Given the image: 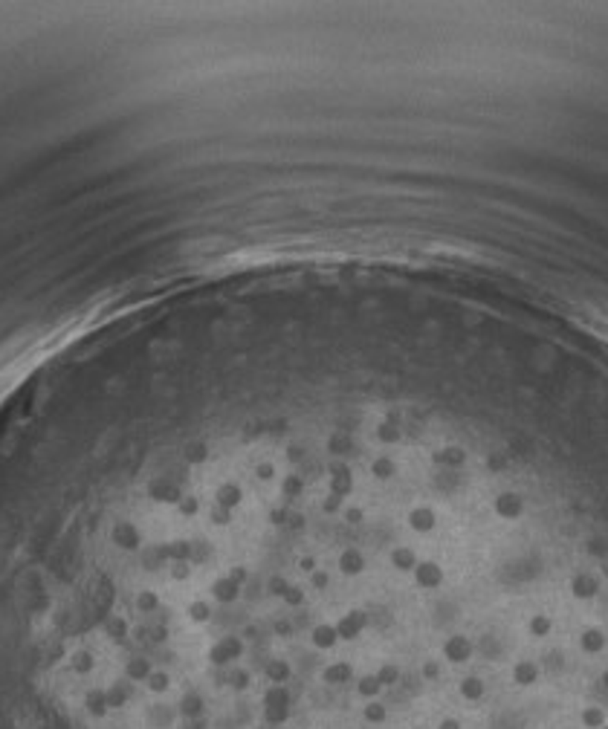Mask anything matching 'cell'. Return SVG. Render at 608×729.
Wrapping results in <instances>:
<instances>
[{
	"label": "cell",
	"instance_id": "obj_2",
	"mask_svg": "<svg viewBox=\"0 0 608 729\" xmlns=\"http://www.w3.org/2000/svg\"><path fill=\"white\" fill-rule=\"evenodd\" d=\"M458 692H460V697H464V700L478 703V700L486 695V683H484L478 674H467V677L458 683Z\"/></svg>",
	"mask_w": 608,
	"mask_h": 729
},
{
	"label": "cell",
	"instance_id": "obj_5",
	"mask_svg": "<svg viewBox=\"0 0 608 729\" xmlns=\"http://www.w3.org/2000/svg\"><path fill=\"white\" fill-rule=\"evenodd\" d=\"M437 729H464V723H460V718H455V715H444L441 721H437Z\"/></svg>",
	"mask_w": 608,
	"mask_h": 729
},
{
	"label": "cell",
	"instance_id": "obj_1",
	"mask_svg": "<svg viewBox=\"0 0 608 729\" xmlns=\"http://www.w3.org/2000/svg\"><path fill=\"white\" fill-rule=\"evenodd\" d=\"M441 654H444V660H446L449 666H467V663L472 660V654H475V643H472L467 634L455 631V634H446V637H444Z\"/></svg>",
	"mask_w": 608,
	"mask_h": 729
},
{
	"label": "cell",
	"instance_id": "obj_6",
	"mask_svg": "<svg viewBox=\"0 0 608 729\" xmlns=\"http://www.w3.org/2000/svg\"><path fill=\"white\" fill-rule=\"evenodd\" d=\"M600 729H608V723H602V726H600Z\"/></svg>",
	"mask_w": 608,
	"mask_h": 729
},
{
	"label": "cell",
	"instance_id": "obj_3",
	"mask_svg": "<svg viewBox=\"0 0 608 729\" xmlns=\"http://www.w3.org/2000/svg\"><path fill=\"white\" fill-rule=\"evenodd\" d=\"M513 683H519V686L539 683V666L533 660H516L513 663Z\"/></svg>",
	"mask_w": 608,
	"mask_h": 729
},
{
	"label": "cell",
	"instance_id": "obj_4",
	"mask_svg": "<svg viewBox=\"0 0 608 729\" xmlns=\"http://www.w3.org/2000/svg\"><path fill=\"white\" fill-rule=\"evenodd\" d=\"M582 723H586L588 729H600L605 723V715L597 707H588V709H582Z\"/></svg>",
	"mask_w": 608,
	"mask_h": 729
}]
</instances>
